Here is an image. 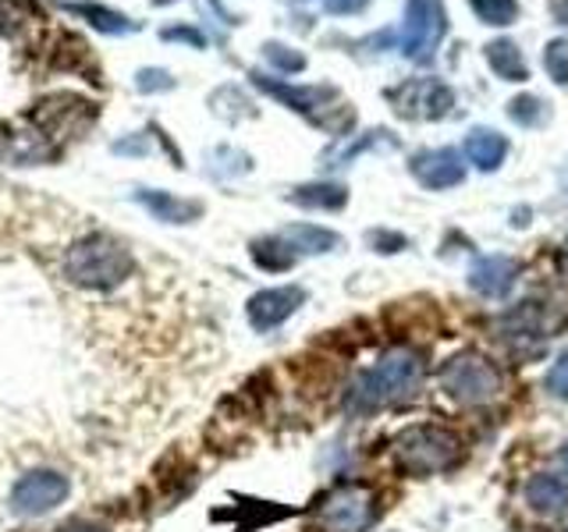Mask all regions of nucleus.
<instances>
[{"label": "nucleus", "mask_w": 568, "mask_h": 532, "mask_svg": "<svg viewBox=\"0 0 568 532\" xmlns=\"http://www.w3.org/2000/svg\"><path fill=\"white\" fill-rule=\"evenodd\" d=\"M408 171H413V177L423 188H434V192L455 188L466 182V164H462V156L455 150H423L408 160Z\"/></svg>", "instance_id": "f8f14e48"}, {"label": "nucleus", "mask_w": 568, "mask_h": 532, "mask_svg": "<svg viewBox=\"0 0 568 532\" xmlns=\"http://www.w3.org/2000/svg\"><path fill=\"white\" fill-rule=\"evenodd\" d=\"M448 32V11L444 0H405V32L402 53L416 64H430L434 53Z\"/></svg>", "instance_id": "6e6552de"}, {"label": "nucleus", "mask_w": 568, "mask_h": 532, "mask_svg": "<svg viewBox=\"0 0 568 532\" xmlns=\"http://www.w3.org/2000/svg\"><path fill=\"white\" fill-rule=\"evenodd\" d=\"M160 40H168V43H189L195 50L206 47V35L200 29H189V25H168L164 32H160Z\"/></svg>", "instance_id": "c756f323"}, {"label": "nucleus", "mask_w": 568, "mask_h": 532, "mask_svg": "<svg viewBox=\"0 0 568 532\" xmlns=\"http://www.w3.org/2000/svg\"><path fill=\"white\" fill-rule=\"evenodd\" d=\"M26 121L50 142L75 139L82 129H89V124L97 121V103L79 96V93H53V96L36 103L26 114Z\"/></svg>", "instance_id": "0eeeda50"}, {"label": "nucleus", "mask_w": 568, "mask_h": 532, "mask_svg": "<svg viewBox=\"0 0 568 532\" xmlns=\"http://www.w3.org/2000/svg\"><path fill=\"white\" fill-rule=\"evenodd\" d=\"M523 493H526V504L537 514H547V519H555V514L568 511V475L537 472V475L526 479Z\"/></svg>", "instance_id": "4468645a"}, {"label": "nucleus", "mask_w": 568, "mask_h": 532, "mask_svg": "<svg viewBox=\"0 0 568 532\" xmlns=\"http://www.w3.org/2000/svg\"><path fill=\"white\" fill-rule=\"evenodd\" d=\"M302 301H306V288H298V284H284V288L256 291L253 298H248V306H245L248 327L260 330V334H271L274 327L284 324V319H292L298 313Z\"/></svg>", "instance_id": "9b49d317"}, {"label": "nucleus", "mask_w": 568, "mask_h": 532, "mask_svg": "<svg viewBox=\"0 0 568 532\" xmlns=\"http://www.w3.org/2000/svg\"><path fill=\"white\" fill-rule=\"evenodd\" d=\"M387 103L395 106L398 117L440 121V117L452 114L455 93H452V85H444L440 79H413V82H402L395 89H387Z\"/></svg>", "instance_id": "1a4fd4ad"}, {"label": "nucleus", "mask_w": 568, "mask_h": 532, "mask_svg": "<svg viewBox=\"0 0 568 532\" xmlns=\"http://www.w3.org/2000/svg\"><path fill=\"white\" fill-rule=\"evenodd\" d=\"M423 380V359L413 348H390L377 362L355 372L345 395L348 416H369L377 408H387L402 398H408Z\"/></svg>", "instance_id": "f257e3e1"}, {"label": "nucleus", "mask_w": 568, "mask_h": 532, "mask_svg": "<svg viewBox=\"0 0 568 532\" xmlns=\"http://www.w3.org/2000/svg\"><path fill=\"white\" fill-rule=\"evenodd\" d=\"M555 11H558V18H561V22L568 25V11H561V8H555Z\"/></svg>", "instance_id": "f704fd0d"}, {"label": "nucleus", "mask_w": 568, "mask_h": 532, "mask_svg": "<svg viewBox=\"0 0 568 532\" xmlns=\"http://www.w3.org/2000/svg\"><path fill=\"white\" fill-rule=\"evenodd\" d=\"M284 238L292 242V248L302 256V253H334L337 245H342V235H334L331 227H316V224H292L281 231Z\"/></svg>", "instance_id": "412c9836"}, {"label": "nucleus", "mask_w": 568, "mask_h": 532, "mask_svg": "<svg viewBox=\"0 0 568 532\" xmlns=\"http://www.w3.org/2000/svg\"><path fill=\"white\" fill-rule=\"evenodd\" d=\"M395 466L398 472L426 479V475H444L462 466L466 458V443L458 433H452L448 426H434V422H416L395 437Z\"/></svg>", "instance_id": "7ed1b4c3"}, {"label": "nucleus", "mask_w": 568, "mask_h": 532, "mask_svg": "<svg viewBox=\"0 0 568 532\" xmlns=\"http://www.w3.org/2000/svg\"><path fill=\"white\" fill-rule=\"evenodd\" d=\"M369 245H377L381 253H402L408 245L405 235H395V231H369Z\"/></svg>", "instance_id": "7c9ffc66"}, {"label": "nucleus", "mask_w": 568, "mask_h": 532, "mask_svg": "<svg viewBox=\"0 0 568 532\" xmlns=\"http://www.w3.org/2000/svg\"><path fill=\"white\" fill-rule=\"evenodd\" d=\"M466 156L479 171H497L508 156V139L494 129H473L466 135Z\"/></svg>", "instance_id": "f3484780"}, {"label": "nucleus", "mask_w": 568, "mask_h": 532, "mask_svg": "<svg viewBox=\"0 0 568 532\" xmlns=\"http://www.w3.org/2000/svg\"><path fill=\"white\" fill-rule=\"evenodd\" d=\"M253 263L263 266V270H271V274H281V270H292V266L298 263V253L292 248V242L284 238V235H271V238H256L253 242Z\"/></svg>", "instance_id": "aec40b11"}, {"label": "nucleus", "mask_w": 568, "mask_h": 532, "mask_svg": "<svg viewBox=\"0 0 568 532\" xmlns=\"http://www.w3.org/2000/svg\"><path fill=\"white\" fill-rule=\"evenodd\" d=\"M565 532H568V529H565Z\"/></svg>", "instance_id": "c9c22d12"}, {"label": "nucleus", "mask_w": 568, "mask_h": 532, "mask_svg": "<svg viewBox=\"0 0 568 532\" xmlns=\"http://www.w3.org/2000/svg\"><path fill=\"white\" fill-rule=\"evenodd\" d=\"M135 203H142L156 221H164V224H192L203 217L200 200H182V195H171L160 188H139Z\"/></svg>", "instance_id": "2eb2a0df"}, {"label": "nucleus", "mask_w": 568, "mask_h": 532, "mask_svg": "<svg viewBox=\"0 0 568 532\" xmlns=\"http://www.w3.org/2000/svg\"><path fill=\"white\" fill-rule=\"evenodd\" d=\"M36 22H43V14L32 0H0V35L4 40L26 35Z\"/></svg>", "instance_id": "4be33fe9"}, {"label": "nucleus", "mask_w": 568, "mask_h": 532, "mask_svg": "<svg viewBox=\"0 0 568 532\" xmlns=\"http://www.w3.org/2000/svg\"><path fill=\"white\" fill-rule=\"evenodd\" d=\"M377 514V490L366 483H342L316 501L313 532H366Z\"/></svg>", "instance_id": "423d86ee"}, {"label": "nucleus", "mask_w": 568, "mask_h": 532, "mask_svg": "<svg viewBox=\"0 0 568 532\" xmlns=\"http://www.w3.org/2000/svg\"><path fill=\"white\" fill-rule=\"evenodd\" d=\"M369 0H327V11L331 14H359Z\"/></svg>", "instance_id": "2f4dec72"}, {"label": "nucleus", "mask_w": 568, "mask_h": 532, "mask_svg": "<svg viewBox=\"0 0 568 532\" xmlns=\"http://www.w3.org/2000/svg\"><path fill=\"white\" fill-rule=\"evenodd\" d=\"M288 200L302 209H342L348 203V188L331 185V182H310V185L292 188Z\"/></svg>", "instance_id": "6ab92c4d"}, {"label": "nucleus", "mask_w": 568, "mask_h": 532, "mask_svg": "<svg viewBox=\"0 0 568 532\" xmlns=\"http://www.w3.org/2000/svg\"><path fill=\"white\" fill-rule=\"evenodd\" d=\"M469 8L476 11L479 22L497 29H505L519 18V0H469Z\"/></svg>", "instance_id": "5701e85b"}, {"label": "nucleus", "mask_w": 568, "mask_h": 532, "mask_svg": "<svg viewBox=\"0 0 568 532\" xmlns=\"http://www.w3.org/2000/svg\"><path fill=\"white\" fill-rule=\"evenodd\" d=\"M58 532H111V529H103V525H97V522H85V519H75V522L61 525Z\"/></svg>", "instance_id": "473e14b6"}, {"label": "nucleus", "mask_w": 568, "mask_h": 532, "mask_svg": "<svg viewBox=\"0 0 568 532\" xmlns=\"http://www.w3.org/2000/svg\"><path fill=\"white\" fill-rule=\"evenodd\" d=\"M377 142H387V146H395V139H390V132H366L359 142H352V146H342V150H331L327 156H324V167H331V171H337V167H348L355 156H359L363 150H369V146H377Z\"/></svg>", "instance_id": "b1692460"}, {"label": "nucleus", "mask_w": 568, "mask_h": 532, "mask_svg": "<svg viewBox=\"0 0 568 532\" xmlns=\"http://www.w3.org/2000/svg\"><path fill=\"white\" fill-rule=\"evenodd\" d=\"M58 8L68 11V14H79L85 18L89 25L97 32H106V35H124V32H135L139 22H132L129 14H121L106 4H97V0H58Z\"/></svg>", "instance_id": "dca6fc26"}, {"label": "nucleus", "mask_w": 568, "mask_h": 532, "mask_svg": "<svg viewBox=\"0 0 568 532\" xmlns=\"http://www.w3.org/2000/svg\"><path fill=\"white\" fill-rule=\"evenodd\" d=\"M544 390H547L550 398H568V351H565V355H558V362L547 369Z\"/></svg>", "instance_id": "c85d7f7f"}, {"label": "nucleus", "mask_w": 568, "mask_h": 532, "mask_svg": "<svg viewBox=\"0 0 568 532\" xmlns=\"http://www.w3.org/2000/svg\"><path fill=\"white\" fill-rule=\"evenodd\" d=\"M71 483L68 475L53 472V469H36L29 475H22L11 490V511L22 514V519H40V514L53 511L64 497H68Z\"/></svg>", "instance_id": "9d476101"}, {"label": "nucleus", "mask_w": 568, "mask_h": 532, "mask_svg": "<svg viewBox=\"0 0 568 532\" xmlns=\"http://www.w3.org/2000/svg\"><path fill=\"white\" fill-rule=\"evenodd\" d=\"M263 58L271 61L277 71H284V75H298V71H306V58H302L298 50L284 47V43H263Z\"/></svg>", "instance_id": "393cba45"}, {"label": "nucleus", "mask_w": 568, "mask_h": 532, "mask_svg": "<svg viewBox=\"0 0 568 532\" xmlns=\"http://www.w3.org/2000/svg\"><path fill=\"white\" fill-rule=\"evenodd\" d=\"M519 277V263L508 256H479L469 266V288L484 298H505Z\"/></svg>", "instance_id": "ddd939ff"}, {"label": "nucleus", "mask_w": 568, "mask_h": 532, "mask_svg": "<svg viewBox=\"0 0 568 532\" xmlns=\"http://www.w3.org/2000/svg\"><path fill=\"white\" fill-rule=\"evenodd\" d=\"M135 85L139 93H168V89H174V79L164 68H142L135 75Z\"/></svg>", "instance_id": "cd10ccee"}, {"label": "nucleus", "mask_w": 568, "mask_h": 532, "mask_svg": "<svg viewBox=\"0 0 568 532\" xmlns=\"http://www.w3.org/2000/svg\"><path fill=\"white\" fill-rule=\"evenodd\" d=\"M508 117L519 124H540L544 121V103L537 96H519L508 103Z\"/></svg>", "instance_id": "bb28decb"}, {"label": "nucleus", "mask_w": 568, "mask_h": 532, "mask_svg": "<svg viewBox=\"0 0 568 532\" xmlns=\"http://www.w3.org/2000/svg\"><path fill=\"white\" fill-rule=\"evenodd\" d=\"M561 466H565V472H568V443L561 448Z\"/></svg>", "instance_id": "72a5a7b5"}, {"label": "nucleus", "mask_w": 568, "mask_h": 532, "mask_svg": "<svg viewBox=\"0 0 568 532\" xmlns=\"http://www.w3.org/2000/svg\"><path fill=\"white\" fill-rule=\"evenodd\" d=\"M256 89H263L266 96L281 100L288 111L306 114L316 129H324L331 135H345L352 124H355V111L352 103H342V93L334 85H292V82H281L263 75V71H248Z\"/></svg>", "instance_id": "20e7f679"}, {"label": "nucleus", "mask_w": 568, "mask_h": 532, "mask_svg": "<svg viewBox=\"0 0 568 532\" xmlns=\"http://www.w3.org/2000/svg\"><path fill=\"white\" fill-rule=\"evenodd\" d=\"M487 64H490V71L501 82H526L529 79V64H526V58H523V50H519V43H511V40H494V43H487Z\"/></svg>", "instance_id": "a211bd4d"}, {"label": "nucleus", "mask_w": 568, "mask_h": 532, "mask_svg": "<svg viewBox=\"0 0 568 532\" xmlns=\"http://www.w3.org/2000/svg\"><path fill=\"white\" fill-rule=\"evenodd\" d=\"M440 387L452 401L462 408H479L490 405L501 395V369H497L487 355L479 351H458L440 366Z\"/></svg>", "instance_id": "39448f33"}, {"label": "nucleus", "mask_w": 568, "mask_h": 532, "mask_svg": "<svg viewBox=\"0 0 568 532\" xmlns=\"http://www.w3.org/2000/svg\"><path fill=\"white\" fill-rule=\"evenodd\" d=\"M544 68L558 85H568V40H550L544 47Z\"/></svg>", "instance_id": "a878e982"}, {"label": "nucleus", "mask_w": 568, "mask_h": 532, "mask_svg": "<svg viewBox=\"0 0 568 532\" xmlns=\"http://www.w3.org/2000/svg\"><path fill=\"white\" fill-rule=\"evenodd\" d=\"M135 270V259L129 253V245L118 242L106 231H93L79 242H71L61 256V274L68 284L85 291H111L118 284H124Z\"/></svg>", "instance_id": "f03ea898"}]
</instances>
